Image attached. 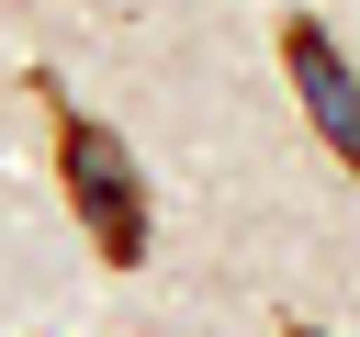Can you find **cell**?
Returning <instances> with one entry per match:
<instances>
[{
  "instance_id": "obj_1",
  "label": "cell",
  "mask_w": 360,
  "mask_h": 337,
  "mask_svg": "<svg viewBox=\"0 0 360 337\" xmlns=\"http://www.w3.org/2000/svg\"><path fill=\"white\" fill-rule=\"evenodd\" d=\"M45 112H56V180H68V213L90 225V258L146 270L158 213H146V168H135V146H124L112 124H90V112H79L56 79H45Z\"/></svg>"
},
{
  "instance_id": "obj_2",
  "label": "cell",
  "mask_w": 360,
  "mask_h": 337,
  "mask_svg": "<svg viewBox=\"0 0 360 337\" xmlns=\"http://www.w3.org/2000/svg\"><path fill=\"white\" fill-rule=\"evenodd\" d=\"M281 67H292V101H304V124L326 135V157L338 168H360V79H349V56L326 45V22H281Z\"/></svg>"
},
{
  "instance_id": "obj_3",
  "label": "cell",
  "mask_w": 360,
  "mask_h": 337,
  "mask_svg": "<svg viewBox=\"0 0 360 337\" xmlns=\"http://www.w3.org/2000/svg\"><path fill=\"white\" fill-rule=\"evenodd\" d=\"M281 337H315V326H281Z\"/></svg>"
}]
</instances>
